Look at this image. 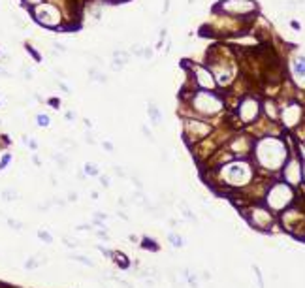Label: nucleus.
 <instances>
[{"label": "nucleus", "instance_id": "393cba45", "mask_svg": "<svg viewBox=\"0 0 305 288\" xmlns=\"http://www.w3.org/2000/svg\"><path fill=\"white\" fill-rule=\"evenodd\" d=\"M34 268H38V260H29L27 262V270H34Z\"/></svg>", "mask_w": 305, "mask_h": 288}, {"label": "nucleus", "instance_id": "5701e85b", "mask_svg": "<svg viewBox=\"0 0 305 288\" xmlns=\"http://www.w3.org/2000/svg\"><path fill=\"white\" fill-rule=\"evenodd\" d=\"M40 239H44L46 243H51L53 241V237L47 234V232H40Z\"/></svg>", "mask_w": 305, "mask_h": 288}, {"label": "nucleus", "instance_id": "ddd939ff", "mask_svg": "<svg viewBox=\"0 0 305 288\" xmlns=\"http://www.w3.org/2000/svg\"><path fill=\"white\" fill-rule=\"evenodd\" d=\"M264 111H266V115L270 117L271 121L279 119V115H281V111H279V108H277V104L273 102V100H266V102H264Z\"/></svg>", "mask_w": 305, "mask_h": 288}, {"label": "nucleus", "instance_id": "4be33fe9", "mask_svg": "<svg viewBox=\"0 0 305 288\" xmlns=\"http://www.w3.org/2000/svg\"><path fill=\"white\" fill-rule=\"evenodd\" d=\"M144 247L153 249V251H156V249H158V247H156V243H155V241H151V239H145V241H144Z\"/></svg>", "mask_w": 305, "mask_h": 288}, {"label": "nucleus", "instance_id": "6e6552de", "mask_svg": "<svg viewBox=\"0 0 305 288\" xmlns=\"http://www.w3.org/2000/svg\"><path fill=\"white\" fill-rule=\"evenodd\" d=\"M279 117L282 119L284 127L292 128L301 121V108H299V104H296V102H290V104L281 111V115Z\"/></svg>", "mask_w": 305, "mask_h": 288}, {"label": "nucleus", "instance_id": "6ab92c4d", "mask_svg": "<svg viewBox=\"0 0 305 288\" xmlns=\"http://www.w3.org/2000/svg\"><path fill=\"white\" fill-rule=\"evenodd\" d=\"M85 172L91 173V175H98V168L94 166V164H87L85 166Z\"/></svg>", "mask_w": 305, "mask_h": 288}, {"label": "nucleus", "instance_id": "1a4fd4ad", "mask_svg": "<svg viewBox=\"0 0 305 288\" xmlns=\"http://www.w3.org/2000/svg\"><path fill=\"white\" fill-rule=\"evenodd\" d=\"M111 58H113L111 70L121 72V68H125V66L132 60V55H130V51H127V49H115V51L111 53Z\"/></svg>", "mask_w": 305, "mask_h": 288}, {"label": "nucleus", "instance_id": "cd10ccee", "mask_svg": "<svg viewBox=\"0 0 305 288\" xmlns=\"http://www.w3.org/2000/svg\"><path fill=\"white\" fill-rule=\"evenodd\" d=\"M12 156L10 155H4V158H2V162H0V168H6L8 166V160H10Z\"/></svg>", "mask_w": 305, "mask_h": 288}, {"label": "nucleus", "instance_id": "c85d7f7f", "mask_svg": "<svg viewBox=\"0 0 305 288\" xmlns=\"http://www.w3.org/2000/svg\"><path fill=\"white\" fill-rule=\"evenodd\" d=\"M49 106H53V108H58L60 106V102H58V98H49V102H47Z\"/></svg>", "mask_w": 305, "mask_h": 288}, {"label": "nucleus", "instance_id": "f03ea898", "mask_svg": "<svg viewBox=\"0 0 305 288\" xmlns=\"http://www.w3.org/2000/svg\"><path fill=\"white\" fill-rule=\"evenodd\" d=\"M192 108L198 115H215L225 108V102L213 91H198L192 94Z\"/></svg>", "mask_w": 305, "mask_h": 288}, {"label": "nucleus", "instance_id": "2eb2a0df", "mask_svg": "<svg viewBox=\"0 0 305 288\" xmlns=\"http://www.w3.org/2000/svg\"><path fill=\"white\" fill-rule=\"evenodd\" d=\"M89 77L94 81H98V83H108L110 81V77L104 74V72H100L98 68H91L89 70Z\"/></svg>", "mask_w": 305, "mask_h": 288}, {"label": "nucleus", "instance_id": "9b49d317", "mask_svg": "<svg viewBox=\"0 0 305 288\" xmlns=\"http://www.w3.org/2000/svg\"><path fill=\"white\" fill-rule=\"evenodd\" d=\"M292 72H294V75L298 77V81H303L305 79V57H303V55H298V57H294V60H292Z\"/></svg>", "mask_w": 305, "mask_h": 288}, {"label": "nucleus", "instance_id": "f8f14e48", "mask_svg": "<svg viewBox=\"0 0 305 288\" xmlns=\"http://www.w3.org/2000/svg\"><path fill=\"white\" fill-rule=\"evenodd\" d=\"M147 113H149V119H151V122H153V127H158V125L162 122L160 108H158L153 100H149V104H147Z\"/></svg>", "mask_w": 305, "mask_h": 288}, {"label": "nucleus", "instance_id": "4468645a", "mask_svg": "<svg viewBox=\"0 0 305 288\" xmlns=\"http://www.w3.org/2000/svg\"><path fill=\"white\" fill-rule=\"evenodd\" d=\"M111 258L115 262V265H119L121 270H127L128 265H130V260H128L121 251H113V253H111Z\"/></svg>", "mask_w": 305, "mask_h": 288}, {"label": "nucleus", "instance_id": "a211bd4d", "mask_svg": "<svg viewBox=\"0 0 305 288\" xmlns=\"http://www.w3.org/2000/svg\"><path fill=\"white\" fill-rule=\"evenodd\" d=\"M55 160H57V164L60 168H66V164H68V162H66V156H64L63 153H57V155H55Z\"/></svg>", "mask_w": 305, "mask_h": 288}, {"label": "nucleus", "instance_id": "20e7f679", "mask_svg": "<svg viewBox=\"0 0 305 288\" xmlns=\"http://www.w3.org/2000/svg\"><path fill=\"white\" fill-rule=\"evenodd\" d=\"M34 19L42 27H49V29H55L60 25V12L57 8L51 6V4H38L32 12Z\"/></svg>", "mask_w": 305, "mask_h": 288}, {"label": "nucleus", "instance_id": "c756f323", "mask_svg": "<svg viewBox=\"0 0 305 288\" xmlns=\"http://www.w3.org/2000/svg\"><path fill=\"white\" fill-rule=\"evenodd\" d=\"M102 145H104V149H106V151H113V149H115V147H113V145H111L110 141H104Z\"/></svg>", "mask_w": 305, "mask_h": 288}, {"label": "nucleus", "instance_id": "423d86ee", "mask_svg": "<svg viewBox=\"0 0 305 288\" xmlns=\"http://www.w3.org/2000/svg\"><path fill=\"white\" fill-rule=\"evenodd\" d=\"M192 75H194V83L200 87L201 91H215L217 89V81L209 68L204 66H192Z\"/></svg>", "mask_w": 305, "mask_h": 288}, {"label": "nucleus", "instance_id": "7ed1b4c3", "mask_svg": "<svg viewBox=\"0 0 305 288\" xmlns=\"http://www.w3.org/2000/svg\"><path fill=\"white\" fill-rule=\"evenodd\" d=\"M215 8L219 12H225L228 15H236V17H245V15H251V13L258 10L254 0H222Z\"/></svg>", "mask_w": 305, "mask_h": 288}, {"label": "nucleus", "instance_id": "9d476101", "mask_svg": "<svg viewBox=\"0 0 305 288\" xmlns=\"http://www.w3.org/2000/svg\"><path fill=\"white\" fill-rule=\"evenodd\" d=\"M299 175H301V166H299L298 158H290L287 160V166H284V177L290 183H299Z\"/></svg>", "mask_w": 305, "mask_h": 288}, {"label": "nucleus", "instance_id": "aec40b11", "mask_svg": "<svg viewBox=\"0 0 305 288\" xmlns=\"http://www.w3.org/2000/svg\"><path fill=\"white\" fill-rule=\"evenodd\" d=\"M27 49H29V53H30V55H32V57L36 58V60H42V55H40V53H38V51H36L34 47H32V46H27Z\"/></svg>", "mask_w": 305, "mask_h": 288}, {"label": "nucleus", "instance_id": "b1692460", "mask_svg": "<svg viewBox=\"0 0 305 288\" xmlns=\"http://www.w3.org/2000/svg\"><path fill=\"white\" fill-rule=\"evenodd\" d=\"M115 173L119 175V177H127V170L121 166H115Z\"/></svg>", "mask_w": 305, "mask_h": 288}, {"label": "nucleus", "instance_id": "f3484780", "mask_svg": "<svg viewBox=\"0 0 305 288\" xmlns=\"http://www.w3.org/2000/svg\"><path fill=\"white\" fill-rule=\"evenodd\" d=\"M36 121H38V125H40V127H49V122H51V121H49V117L44 115V113H40Z\"/></svg>", "mask_w": 305, "mask_h": 288}, {"label": "nucleus", "instance_id": "f257e3e1", "mask_svg": "<svg viewBox=\"0 0 305 288\" xmlns=\"http://www.w3.org/2000/svg\"><path fill=\"white\" fill-rule=\"evenodd\" d=\"M256 156L262 164H266L268 168H277L284 164L287 158V147L281 139L277 138H264L260 139L256 145Z\"/></svg>", "mask_w": 305, "mask_h": 288}, {"label": "nucleus", "instance_id": "7c9ffc66", "mask_svg": "<svg viewBox=\"0 0 305 288\" xmlns=\"http://www.w3.org/2000/svg\"><path fill=\"white\" fill-rule=\"evenodd\" d=\"M66 119H68V121H74V119H75L74 111H66Z\"/></svg>", "mask_w": 305, "mask_h": 288}, {"label": "nucleus", "instance_id": "412c9836", "mask_svg": "<svg viewBox=\"0 0 305 288\" xmlns=\"http://www.w3.org/2000/svg\"><path fill=\"white\" fill-rule=\"evenodd\" d=\"M2 196L6 198V200H15V198H17V194H15L13 190H4V194H2Z\"/></svg>", "mask_w": 305, "mask_h": 288}, {"label": "nucleus", "instance_id": "bb28decb", "mask_svg": "<svg viewBox=\"0 0 305 288\" xmlns=\"http://www.w3.org/2000/svg\"><path fill=\"white\" fill-rule=\"evenodd\" d=\"M25 4H29V6H38V4H42V0H23Z\"/></svg>", "mask_w": 305, "mask_h": 288}, {"label": "nucleus", "instance_id": "2f4dec72", "mask_svg": "<svg viewBox=\"0 0 305 288\" xmlns=\"http://www.w3.org/2000/svg\"><path fill=\"white\" fill-rule=\"evenodd\" d=\"M29 147H30V149H38V143H36V139H30Z\"/></svg>", "mask_w": 305, "mask_h": 288}, {"label": "nucleus", "instance_id": "39448f33", "mask_svg": "<svg viewBox=\"0 0 305 288\" xmlns=\"http://www.w3.org/2000/svg\"><path fill=\"white\" fill-rule=\"evenodd\" d=\"M260 115V104L256 98H243L237 108V117L243 122H254Z\"/></svg>", "mask_w": 305, "mask_h": 288}, {"label": "nucleus", "instance_id": "0eeeda50", "mask_svg": "<svg viewBox=\"0 0 305 288\" xmlns=\"http://www.w3.org/2000/svg\"><path fill=\"white\" fill-rule=\"evenodd\" d=\"M209 132H211V127L200 119H185V134L187 136H196V139H200L208 136Z\"/></svg>", "mask_w": 305, "mask_h": 288}, {"label": "nucleus", "instance_id": "a878e982", "mask_svg": "<svg viewBox=\"0 0 305 288\" xmlns=\"http://www.w3.org/2000/svg\"><path fill=\"white\" fill-rule=\"evenodd\" d=\"M141 134H144V136H147L149 139H153V134H151V130L147 127H141Z\"/></svg>", "mask_w": 305, "mask_h": 288}, {"label": "nucleus", "instance_id": "dca6fc26", "mask_svg": "<svg viewBox=\"0 0 305 288\" xmlns=\"http://www.w3.org/2000/svg\"><path fill=\"white\" fill-rule=\"evenodd\" d=\"M168 239H170V243H172V245H175V247H181V245H183V241H181V237H179L177 234H170V236H168Z\"/></svg>", "mask_w": 305, "mask_h": 288}, {"label": "nucleus", "instance_id": "72a5a7b5", "mask_svg": "<svg viewBox=\"0 0 305 288\" xmlns=\"http://www.w3.org/2000/svg\"><path fill=\"white\" fill-rule=\"evenodd\" d=\"M290 25H292V29H294V30H299V29H301V27H299L298 21H292V23H290Z\"/></svg>", "mask_w": 305, "mask_h": 288}, {"label": "nucleus", "instance_id": "473e14b6", "mask_svg": "<svg viewBox=\"0 0 305 288\" xmlns=\"http://www.w3.org/2000/svg\"><path fill=\"white\" fill-rule=\"evenodd\" d=\"M98 237H102V239H106V241H108V239H110V236H108V234H106V232H98Z\"/></svg>", "mask_w": 305, "mask_h": 288}]
</instances>
